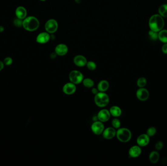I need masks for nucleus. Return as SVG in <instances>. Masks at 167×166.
Listing matches in <instances>:
<instances>
[{
	"label": "nucleus",
	"mask_w": 167,
	"mask_h": 166,
	"mask_svg": "<svg viewBox=\"0 0 167 166\" xmlns=\"http://www.w3.org/2000/svg\"><path fill=\"white\" fill-rule=\"evenodd\" d=\"M149 26L153 31H160L164 26V21L161 15H154L151 17L149 21Z\"/></svg>",
	"instance_id": "1"
},
{
	"label": "nucleus",
	"mask_w": 167,
	"mask_h": 166,
	"mask_svg": "<svg viewBox=\"0 0 167 166\" xmlns=\"http://www.w3.org/2000/svg\"><path fill=\"white\" fill-rule=\"evenodd\" d=\"M39 20L35 17H28L23 21V27L25 30L29 31H34L37 30L39 28Z\"/></svg>",
	"instance_id": "2"
},
{
	"label": "nucleus",
	"mask_w": 167,
	"mask_h": 166,
	"mask_svg": "<svg viewBox=\"0 0 167 166\" xmlns=\"http://www.w3.org/2000/svg\"><path fill=\"white\" fill-rule=\"evenodd\" d=\"M109 102V96L105 92H99L94 97V103L99 107H105L108 105Z\"/></svg>",
	"instance_id": "3"
},
{
	"label": "nucleus",
	"mask_w": 167,
	"mask_h": 166,
	"mask_svg": "<svg viewBox=\"0 0 167 166\" xmlns=\"http://www.w3.org/2000/svg\"><path fill=\"white\" fill-rule=\"evenodd\" d=\"M116 135L118 140L123 143H127L132 138V132L127 128H119L116 131Z\"/></svg>",
	"instance_id": "4"
},
{
	"label": "nucleus",
	"mask_w": 167,
	"mask_h": 166,
	"mask_svg": "<svg viewBox=\"0 0 167 166\" xmlns=\"http://www.w3.org/2000/svg\"><path fill=\"white\" fill-rule=\"evenodd\" d=\"M69 79L71 83L76 85L82 83L84 80V76L81 72L73 70L69 73Z\"/></svg>",
	"instance_id": "5"
},
{
	"label": "nucleus",
	"mask_w": 167,
	"mask_h": 166,
	"mask_svg": "<svg viewBox=\"0 0 167 166\" xmlns=\"http://www.w3.org/2000/svg\"><path fill=\"white\" fill-rule=\"evenodd\" d=\"M104 129V125L100 121H94L91 126L92 132H93V134L97 135L102 134Z\"/></svg>",
	"instance_id": "6"
},
{
	"label": "nucleus",
	"mask_w": 167,
	"mask_h": 166,
	"mask_svg": "<svg viewBox=\"0 0 167 166\" xmlns=\"http://www.w3.org/2000/svg\"><path fill=\"white\" fill-rule=\"evenodd\" d=\"M58 23L54 19H50L47 21L45 24V30L49 33L55 32L58 29Z\"/></svg>",
	"instance_id": "7"
},
{
	"label": "nucleus",
	"mask_w": 167,
	"mask_h": 166,
	"mask_svg": "<svg viewBox=\"0 0 167 166\" xmlns=\"http://www.w3.org/2000/svg\"><path fill=\"white\" fill-rule=\"evenodd\" d=\"M136 97L140 101H145L148 100L149 94L148 90L143 88H140L136 92Z\"/></svg>",
	"instance_id": "8"
},
{
	"label": "nucleus",
	"mask_w": 167,
	"mask_h": 166,
	"mask_svg": "<svg viewBox=\"0 0 167 166\" xmlns=\"http://www.w3.org/2000/svg\"><path fill=\"white\" fill-rule=\"evenodd\" d=\"M111 113L109 110L107 109H102L99 112L97 116L98 120L102 122H105L109 120L111 118Z\"/></svg>",
	"instance_id": "9"
},
{
	"label": "nucleus",
	"mask_w": 167,
	"mask_h": 166,
	"mask_svg": "<svg viewBox=\"0 0 167 166\" xmlns=\"http://www.w3.org/2000/svg\"><path fill=\"white\" fill-rule=\"evenodd\" d=\"M76 91V86L73 83H68L63 86V92L66 95H71L74 94Z\"/></svg>",
	"instance_id": "10"
},
{
	"label": "nucleus",
	"mask_w": 167,
	"mask_h": 166,
	"mask_svg": "<svg viewBox=\"0 0 167 166\" xmlns=\"http://www.w3.org/2000/svg\"><path fill=\"white\" fill-rule=\"evenodd\" d=\"M116 134L115 129L113 127H108L104 130L103 133V138L105 139H112L115 137Z\"/></svg>",
	"instance_id": "11"
},
{
	"label": "nucleus",
	"mask_w": 167,
	"mask_h": 166,
	"mask_svg": "<svg viewBox=\"0 0 167 166\" xmlns=\"http://www.w3.org/2000/svg\"><path fill=\"white\" fill-rule=\"evenodd\" d=\"M149 136L147 134H142L138 136L137 143L140 147H145L149 142Z\"/></svg>",
	"instance_id": "12"
},
{
	"label": "nucleus",
	"mask_w": 167,
	"mask_h": 166,
	"mask_svg": "<svg viewBox=\"0 0 167 166\" xmlns=\"http://www.w3.org/2000/svg\"><path fill=\"white\" fill-rule=\"evenodd\" d=\"M141 152H142V150L140 147V146L135 145V146H132V147L129 149V154L131 158H136L139 156L141 154Z\"/></svg>",
	"instance_id": "13"
},
{
	"label": "nucleus",
	"mask_w": 167,
	"mask_h": 166,
	"mask_svg": "<svg viewBox=\"0 0 167 166\" xmlns=\"http://www.w3.org/2000/svg\"><path fill=\"white\" fill-rule=\"evenodd\" d=\"M73 61L74 64L78 67H83L87 63V59L82 55H77L75 57Z\"/></svg>",
	"instance_id": "14"
},
{
	"label": "nucleus",
	"mask_w": 167,
	"mask_h": 166,
	"mask_svg": "<svg viewBox=\"0 0 167 166\" xmlns=\"http://www.w3.org/2000/svg\"><path fill=\"white\" fill-rule=\"evenodd\" d=\"M50 37V35L48 33L42 32L38 35L36 38V41L39 44H45L49 41Z\"/></svg>",
	"instance_id": "15"
},
{
	"label": "nucleus",
	"mask_w": 167,
	"mask_h": 166,
	"mask_svg": "<svg viewBox=\"0 0 167 166\" xmlns=\"http://www.w3.org/2000/svg\"><path fill=\"white\" fill-rule=\"evenodd\" d=\"M55 51L57 55L60 56H63L68 53V47L65 44H60L56 47Z\"/></svg>",
	"instance_id": "16"
},
{
	"label": "nucleus",
	"mask_w": 167,
	"mask_h": 166,
	"mask_svg": "<svg viewBox=\"0 0 167 166\" xmlns=\"http://www.w3.org/2000/svg\"><path fill=\"white\" fill-rule=\"evenodd\" d=\"M15 14L18 19L24 20L27 15V11L25 8L23 6H19L17 8L15 11Z\"/></svg>",
	"instance_id": "17"
},
{
	"label": "nucleus",
	"mask_w": 167,
	"mask_h": 166,
	"mask_svg": "<svg viewBox=\"0 0 167 166\" xmlns=\"http://www.w3.org/2000/svg\"><path fill=\"white\" fill-rule=\"evenodd\" d=\"M109 86V83L107 80H101L99 83H98L97 89L100 92H105L108 90Z\"/></svg>",
	"instance_id": "18"
},
{
	"label": "nucleus",
	"mask_w": 167,
	"mask_h": 166,
	"mask_svg": "<svg viewBox=\"0 0 167 166\" xmlns=\"http://www.w3.org/2000/svg\"><path fill=\"white\" fill-rule=\"evenodd\" d=\"M109 111L112 116L115 118L119 117L122 114V110L119 107L117 106H112L109 109Z\"/></svg>",
	"instance_id": "19"
},
{
	"label": "nucleus",
	"mask_w": 167,
	"mask_h": 166,
	"mask_svg": "<svg viewBox=\"0 0 167 166\" xmlns=\"http://www.w3.org/2000/svg\"><path fill=\"white\" fill-rule=\"evenodd\" d=\"M160 158V155L157 151H153L151 152L149 155V161L151 163L155 164L159 161Z\"/></svg>",
	"instance_id": "20"
},
{
	"label": "nucleus",
	"mask_w": 167,
	"mask_h": 166,
	"mask_svg": "<svg viewBox=\"0 0 167 166\" xmlns=\"http://www.w3.org/2000/svg\"><path fill=\"white\" fill-rule=\"evenodd\" d=\"M158 37L163 43H167V30H161L158 34Z\"/></svg>",
	"instance_id": "21"
},
{
	"label": "nucleus",
	"mask_w": 167,
	"mask_h": 166,
	"mask_svg": "<svg viewBox=\"0 0 167 166\" xmlns=\"http://www.w3.org/2000/svg\"><path fill=\"white\" fill-rule=\"evenodd\" d=\"M83 85L87 88H92L94 86V83L92 79L89 78H86L83 80Z\"/></svg>",
	"instance_id": "22"
},
{
	"label": "nucleus",
	"mask_w": 167,
	"mask_h": 166,
	"mask_svg": "<svg viewBox=\"0 0 167 166\" xmlns=\"http://www.w3.org/2000/svg\"><path fill=\"white\" fill-rule=\"evenodd\" d=\"M158 11L161 16L167 17V5H161L159 8Z\"/></svg>",
	"instance_id": "23"
},
{
	"label": "nucleus",
	"mask_w": 167,
	"mask_h": 166,
	"mask_svg": "<svg viewBox=\"0 0 167 166\" xmlns=\"http://www.w3.org/2000/svg\"><path fill=\"white\" fill-rule=\"evenodd\" d=\"M147 84V80L144 77H140L137 81V86L140 88H143Z\"/></svg>",
	"instance_id": "24"
},
{
	"label": "nucleus",
	"mask_w": 167,
	"mask_h": 166,
	"mask_svg": "<svg viewBox=\"0 0 167 166\" xmlns=\"http://www.w3.org/2000/svg\"><path fill=\"white\" fill-rule=\"evenodd\" d=\"M112 126L115 129H119L120 127L121 122L118 119H114L112 121Z\"/></svg>",
	"instance_id": "25"
},
{
	"label": "nucleus",
	"mask_w": 167,
	"mask_h": 166,
	"mask_svg": "<svg viewBox=\"0 0 167 166\" xmlns=\"http://www.w3.org/2000/svg\"><path fill=\"white\" fill-rule=\"evenodd\" d=\"M87 68L89 70L93 71V70H95L96 68V64L93 62V61H89L87 62Z\"/></svg>",
	"instance_id": "26"
},
{
	"label": "nucleus",
	"mask_w": 167,
	"mask_h": 166,
	"mask_svg": "<svg viewBox=\"0 0 167 166\" xmlns=\"http://www.w3.org/2000/svg\"><path fill=\"white\" fill-rule=\"evenodd\" d=\"M156 133V129L154 127H151L147 130V134L149 137L154 136Z\"/></svg>",
	"instance_id": "27"
},
{
	"label": "nucleus",
	"mask_w": 167,
	"mask_h": 166,
	"mask_svg": "<svg viewBox=\"0 0 167 166\" xmlns=\"http://www.w3.org/2000/svg\"><path fill=\"white\" fill-rule=\"evenodd\" d=\"M23 21L21 19H15L14 21V24L15 26L18 28H20L22 26H23Z\"/></svg>",
	"instance_id": "28"
},
{
	"label": "nucleus",
	"mask_w": 167,
	"mask_h": 166,
	"mask_svg": "<svg viewBox=\"0 0 167 166\" xmlns=\"http://www.w3.org/2000/svg\"><path fill=\"white\" fill-rule=\"evenodd\" d=\"M149 36L151 37V39H152L153 40H156L158 37V34L156 32L153 31L152 30H151V31L149 32Z\"/></svg>",
	"instance_id": "29"
},
{
	"label": "nucleus",
	"mask_w": 167,
	"mask_h": 166,
	"mask_svg": "<svg viewBox=\"0 0 167 166\" xmlns=\"http://www.w3.org/2000/svg\"><path fill=\"white\" fill-rule=\"evenodd\" d=\"M155 149L158 151L161 150L163 147V143L162 141H159L155 144Z\"/></svg>",
	"instance_id": "30"
},
{
	"label": "nucleus",
	"mask_w": 167,
	"mask_h": 166,
	"mask_svg": "<svg viewBox=\"0 0 167 166\" xmlns=\"http://www.w3.org/2000/svg\"><path fill=\"white\" fill-rule=\"evenodd\" d=\"M12 59L10 57H7L4 60V63L6 65H10L12 63Z\"/></svg>",
	"instance_id": "31"
},
{
	"label": "nucleus",
	"mask_w": 167,
	"mask_h": 166,
	"mask_svg": "<svg viewBox=\"0 0 167 166\" xmlns=\"http://www.w3.org/2000/svg\"><path fill=\"white\" fill-rule=\"evenodd\" d=\"M162 52L165 54H167V44H165L162 46Z\"/></svg>",
	"instance_id": "32"
},
{
	"label": "nucleus",
	"mask_w": 167,
	"mask_h": 166,
	"mask_svg": "<svg viewBox=\"0 0 167 166\" xmlns=\"http://www.w3.org/2000/svg\"><path fill=\"white\" fill-rule=\"evenodd\" d=\"M92 93H93L94 95H96L97 94H98L99 93V90L98 89H97L96 88H93L92 89Z\"/></svg>",
	"instance_id": "33"
},
{
	"label": "nucleus",
	"mask_w": 167,
	"mask_h": 166,
	"mask_svg": "<svg viewBox=\"0 0 167 166\" xmlns=\"http://www.w3.org/2000/svg\"><path fill=\"white\" fill-rule=\"evenodd\" d=\"M4 67V64L2 61L0 60V71L2 70Z\"/></svg>",
	"instance_id": "34"
},
{
	"label": "nucleus",
	"mask_w": 167,
	"mask_h": 166,
	"mask_svg": "<svg viewBox=\"0 0 167 166\" xmlns=\"http://www.w3.org/2000/svg\"><path fill=\"white\" fill-rule=\"evenodd\" d=\"M4 30V28L3 26H0V32H2Z\"/></svg>",
	"instance_id": "35"
},
{
	"label": "nucleus",
	"mask_w": 167,
	"mask_h": 166,
	"mask_svg": "<svg viewBox=\"0 0 167 166\" xmlns=\"http://www.w3.org/2000/svg\"><path fill=\"white\" fill-rule=\"evenodd\" d=\"M40 1H46V0H40Z\"/></svg>",
	"instance_id": "36"
}]
</instances>
